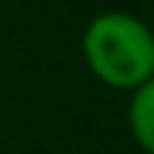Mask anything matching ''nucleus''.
I'll list each match as a JSON object with an SVG mask.
<instances>
[{"label": "nucleus", "mask_w": 154, "mask_h": 154, "mask_svg": "<svg viewBox=\"0 0 154 154\" xmlns=\"http://www.w3.org/2000/svg\"><path fill=\"white\" fill-rule=\"evenodd\" d=\"M88 69L115 91H136L154 82V36L130 12H103L82 33Z\"/></svg>", "instance_id": "nucleus-1"}, {"label": "nucleus", "mask_w": 154, "mask_h": 154, "mask_svg": "<svg viewBox=\"0 0 154 154\" xmlns=\"http://www.w3.org/2000/svg\"><path fill=\"white\" fill-rule=\"evenodd\" d=\"M127 130H130L133 142L145 154L154 151V82L139 85L136 91H130V100H127Z\"/></svg>", "instance_id": "nucleus-2"}]
</instances>
